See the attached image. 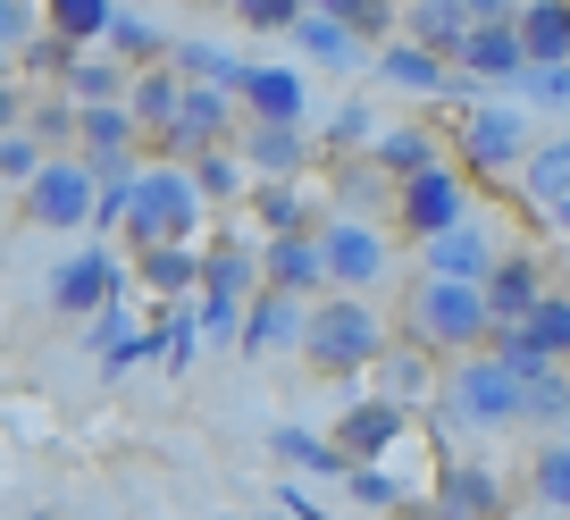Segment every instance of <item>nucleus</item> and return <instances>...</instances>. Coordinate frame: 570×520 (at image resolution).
I'll return each instance as SVG.
<instances>
[{"mask_svg": "<svg viewBox=\"0 0 570 520\" xmlns=\"http://www.w3.org/2000/svg\"><path fill=\"white\" fill-rule=\"evenodd\" d=\"M303 361L320 377H361L386 361V327H377L370 294H320L303 320Z\"/></svg>", "mask_w": 570, "mask_h": 520, "instance_id": "nucleus-1", "label": "nucleus"}, {"mask_svg": "<svg viewBox=\"0 0 570 520\" xmlns=\"http://www.w3.org/2000/svg\"><path fill=\"white\" fill-rule=\"evenodd\" d=\"M487 327H495V311H487L479 286H453V277H420V294H411V344L420 353H487Z\"/></svg>", "mask_w": 570, "mask_h": 520, "instance_id": "nucleus-2", "label": "nucleus"}, {"mask_svg": "<svg viewBox=\"0 0 570 520\" xmlns=\"http://www.w3.org/2000/svg\"><path fill=\"white\" fill-rule=\"evenodd\" d=\"M194 218H202V194H194V168H135V202H126V244L151 252V244H194Z\"/></svg>", "mask_w": 570, "mask_h": 520, "instance_id": "nucleus-3", "label": "nucleus"}, {"mask_svg": "<svg viewBox=\"0 0 570 520\" xmlns=\"http://www.w3.org/2000/svg\"><path fill=\"white\" fill-rule=\"evenodd\" d=\"M520 403H529V377L503 370L495 353H462L445 377V412L462 429H520Z\"/></svg>", "mask_w": 570, "mask_h": 520, "instance_id": "nucleus-4", "label": "nucleus"}, {"mask_svg": "<svg viewBox=\"0 0 570 520\" xmlns=\"http://www.w3.org/2000/svg\"><path fill=\"white\" fill-rule=\"evenodd\" d=\"M320 252H327V286H336V294H370L377 277L394 269V252H386V227H370L361 210L327 218V227H320Z\"/></svg>", "mask_w": 570, "mask_h": 520, "instance_id": "nucleus-5", "label": "nucleus"}, {"mask_svg": "<svg viewBox=\"0 0 570 520\" xmlns=\"http://www.w3.org/2000/svg\"><path fill=\"white\" fill-rule=\"evenodd\" d=\"M529 126H537V118H529L520 101H479V109L462 118V160L479 168V177H503V168H520V160L537 151Z\"/></svg>", "mask_w": 570, "mask_h": 520, "instance_id": "nucleus-6", "label": "nucleus"}, {"mask_svg": "<svg viewBox=\"0 0 570 520\" xmlns=\"http://www.w3.org/2000/svg\"><path fill=\"white\" fill-rule=\"evenodd\" d=\"M92 202H101V177L85 160H42L35 185H26V218L35 227H92Z\"/></svg>", "mask_w": 570, "mask_h": 520, "instance_id": "nucleus-7", "label": "nucleus"}, {"mask_svg": "<svg viewBox=\"0 0 570 520\" xmlns=\"http://www.w3.org/2000/svg\"><path fill=\"white\" fill-rule=\"evenodd\" d=\"M394 218H403V227L420 235V244H428V235H445V227H462V218H470L462 168H445V160H436V168H420L411 185H394Z\"/></svg>", "mask_w": 570, "mask_h": 520, "instance_id": "nucleus-8", "label": "nucleus"}, {"mask_svg": "<svg viewBox=\"0 0 570 520\" xmlns=\"http://www.w3.org/2000/svg\"><path fill=\"white\" fill-rule=\"evenodd\" d=\"M51 311H68V320H101L109 303H118V252H68V261H59L51 269Z\"/></svg>", "mask_w": 570, "mask_h": 520, "instance_id": "nucleus-9", "label": "nucleus"}, {"mask_svg": "<svg viewBox=\"0 0 570 520\" xmlns=\"http://www.w3.org/2000/svg\"><path fill=\"white\" fill-rule=\"evenodd\" d=\"M428 520H503V479L487 462H436Z\"/></svg>", "mask_w": 570, "mask_h": 520, "instance_id": "nucleus-10", "label": "nucleus"}, {"mask_svg": "<svg viewBox=\"0 0 570 520\" xmlns=\"http://www.w3.org/2000/svg\"><path fill=\"white\" fill-rule=\"evenodd\" d=\"M235 101H244V118H252V126H303V118H311V85H303V68H261V59H252L244 85H235Z\"/></svg>", "mask_w": 570, "mask_h": 520, "instance_id": "nucleus-11", "label": "nucleus"}, {"mask_svg": "<svg viewBox=\"0 0 570 520\" xmlns=\"http://www.w3.org/2000/svg\"><path fill=\"white\" fill-rule=\"evenodd\" d=\"M428 277H453V286H487V269L503 261V244L479 227V218H462V227H445V235H428Z\"/></svg>", "mask_w": 570, "mask_h": 520, "instance_id": "nucleus-12", "label": "nucleus"}, {"mask_svg": "<svg viewBox=\"0 0 570 520\" xmlns=\"http://www.w3.org/2000/svg\"><path fill=\"white\" fill-rule=\"evenodd\" d=\"M370 76L377 85H403V92H428V101H445V92H462V68H453V59H436L428 51V42H386V51L370 59Z\"/></svg>", "mask_w": 570, "mask_h": 520, "instance_id": "nucleus-13", "label": "nucleus"}, {"mask_svg": "<svg viewBox=\"0 0 570 520\" xmlns=\"http://www.w3.org/2000/svg\"><path fill=\"white\" fill-rule=\"evenodd\" d=\"M303 320H311L303 294L261 286V294L244 303V327H235V344H244V353H285V344H303Z\"/></svg>", "mask_w": 570, "mask_h": 520, "instance_id": "nucleus-14", "label": "nucleus"}, {"mask_svg": "<svg viewBox=\"0 0 570 520\" xmlns=\"http://www.w3.org/2000/svg\"><path fill=\"white\" fill-rule=\"evenodd\" d=\"M453 68H462L470 85H520V76H529L520 26H512V18H503V26H470V35H462V51H453Z\"/></svg>", "mask_w": 570, "mask_h": 520, "instance_id": "nucleus-15", "label": "nucleus"}, {"mask_svg": "<svg viewBox=\"0 0 570 520\" xmlns=\"http://www.w3.org/2000/svg\"><path fill=\"white\" fill-rule=\"evenodd\" d=\"M261 277H268V286H285V294H303V303H320V294H327V252H320V227H303V235H268Z\"/></svg>", "mask_w": 570, "mask_h": 520, "instance_id": "nucleus-16", "label": "nucleus"}, {"mask_svg": "<svg viewBox=\"0 0 570 520\" xmlns=\"http://www.w3.org/2000/svg\"><path fill=\"white\" fill-rule=\"evenodd\" d=\"M479 294H487V311H495V327H512V320H529L553 286H546V269H537V252H503Z\"/></svg>", "mask_w": 570, "mask_h": 520, "instance_id": "nucleus-17", "label": "nucleus"}, {"mask_svg": "<svg viewBox=\"0 0 570 520\" xmlns=\"http://www.w3.org/2000/svg\"><path fill=\"white\" fill-rule=\"evenodd\" d=\"M327 436H336L344 462H377V453L403 436V403H394V395H370V403H353V412H344Z\"/></svg>", "mask_w": 570, "mask_h": 520, "instance_id": "nucleus-18", "label": "nucleus"}, {"mask_svg": "<svg viewBox=\"0 0 570 520\" xmlns=\"http://www.w3.org/2000/svg\"><path fill=\"white\" fill-rule=\"evenodd\" d=\"M235 151H244V168H261V177H303L311 135H303V126H244Z\"/></svg>", "mask_w": 570, "mask_h": 520, "instance_id": "nucleus-19", "label": "nucleus"}, {"mask_svg": "<svg viewBox=\"0 0 570 520\" xmlns=\"http://www.w3.org/2000/svg\"><path fill=\"white\" fill-rule=\"evenodd\" d=\"M512 26H520L529 68H570V9H562V0H529Z\"/></svg>", "mask_w": 570, "mask_h": 520, "instance_id": "nucleus-20", "label": "nucleus"}, {"mask_svg": "<svg viewBox=\"0 0 570 520\" xmlns=\"http://www.w3.org/2000/svg\"><path fill=\"white\" fill-rule=\"evenodd\" d=\"M126 109H135L142 135H168V126H177V109H185V76H177V68H135Z\"/></svg>", "mask_w": 570, "mask_h": 520, "instance_id": "nucleus-21", "label": "nucleus"}, {"mask_svg": "<svg viewBox=\"0 0 570 520\" xmlns=\"http://www.w3.org/2000/svg\"><path fill=\"white\" fill-rule=\"evenodd\" d=\"M370 168L386 185H411L420 168H436V135H428V126H386V135L370 144Z\"/></svg>", "mask_w": 570, "mask_h": 520, "instance_id": "nucleus-22", "label": "nucleus"}, {"mask_svg": "<svg viewBox=\"0 0 570 520\" xmlns=\"http://www.w3.org/2000/svg\"><path fill=\"white\" fill-rule=\"evenodd\" d=\"M294 42H303V59H320V68H361V59H370V42H361L344 18H320V9L294 18Z\"/></svg>", "mask_w": 570, "mask_h": 520, "instance_id": "nucleus-23", "label": "nucleus"}, {"mask_svg": "<svg viewBox=\"0 0 570 520\" xmlns=\"http://www.w3.org/2000/svg\"><path fill=\"white\" fill-rule=\"evenodd\" d=\"M135 277L151 294H194L202 286V252L194 244H151V252H135Z\"/></svg>", "mask_w": 570, "mask_h": 520, "instance_id": "nucleus-24", "label": "nucleus"}, {"mask_svg": "<svg viewBox=\"0 0 570 520\" xmlns=\"http://www.w3.org/2000/svg\"><path fill=\"white\" fill-rule=\"evenodd\" d=\"M268 277H261V261H252V244H218L210 261H202V294H227V303H252Z\"/></svg>", "mask_w": 570, "mask_h": 520, "instance_id": "nucleus-25", "label": "nucleus"}, {"mask_svg": "<svg viewBox=\"0 0 570 520\" xmlns=\"http://www.w3.org/2000/svg\"><path fill=\"white\" fill-rule=\"evenodd\" d=\"M411 42H428V51H436V59H453V51H462V35H470V9H462V0H411Z\"/></svg>", "mask_w": 570, "mask_h": 520, "instance_id": "nucleus-26", "label": "nucleus"}, {"mask_svg": "<svg viewBox=\"0 0 570 520\" xmlns=\"http://www.w3.org/2000/svg\"><path fill=\"white\" fill-rule=\"evenodd\" d=\"M42 18H51V35H68L76 51H92V42H109V26H118V0H42Z\"/></svg>", "mask_w": 570, "mask_h": 520, "instance_id": "nucleus-27", "label": "nucleus"}, {"mask_svg": "<svg viewBox=\"0 0 570 520\" xmlns=\"http://www.w3.org/2000/svg\"><path fill=\"white\" fill-rule=\"evenodd\" d=\"M268 453H277V462H294V470H311V479H344V453H336V436H320V429H277L268 436Z\"/></svg>", "mask_w": 570, "mask_h": 520, "instance_id": "nucleus-28", "label": "nucleus"}, {"mask_svg": "<svg viewBox=\"0 0 570 520\" xmlns=\"http://www.w3.org/2000/svg\"><path fill=\"white\" fill-rule=\"evenodd\" d=\"M529 496L546 503V512H570V429L529 453Z\"/></svg>", "mask_w": 570, "mask_h": 520, "instance_id": "nucleus-29", "label": "nucleus"}, {"mask_svg": "<svg viewBox=\"0 0 570 520\" xmlns=\"http://www.w3.org/2000/svg\"><path fill=\"white\" fill-rule=\"evenodd\" d=\"M520 185H529L537 202H570V135H553V144H537L529 160H520Z\"/></svg>", "mask_w": 570, "mask_h": 520, "instance_id": "nucleus-30", "label": "nucleus"}, {"mask_svg": "<svg viewBox=\"0 0 570 520\" xmlns=\"http://www.w3.org/2000/svg\"><path fill=\"white\" fill-rule=\"evenodd\" d=\"M244 68L252 59H235L227 42H177V76H202V85H218V92L244 85Z\"/></svg>", "mask_w": 570, "mask_h": 520, "instance_id": "nucleus-31", "label": "nucleus"}, {"mask_svg": "<svg viewBox=\"0 0 570 520\" xmlns=\"http://www.w3.org/2000/svg\"><path fill=\"white\" fill-rule=\"evenodd\" d=\"M126 85H135V68H126V59H76V68H68V92H76V101H126Z\"/></svg>", "mask_w": 570, "mask_h": 520, "instance_id": "nucleus-32", "label": "nucleus"}, {"mask_svg": "<svg viewBox=\"0 0 570 520\" xmlns=\"http://www.w3.org/2000/svg\"><path fill=\"white\" fill-rule=\"evenodd\" d=\"M252 210H261L268 235H303V177H261Z\"/></svg>", "mask_w": 570, "mask_h": 520, "instance_id": "nucleus-33", "label": "nucleus"}, {"mask_svg": "<svg viewBox=\"0 0 570 520\" xmlns=\"http://www.w3.org/2000/svg\"><path fill=\"white\" fill-rule=\"evenodd\" d=\"M101 51H109V59H126V68H151V59L168 51V35H160L151 18H126V9H118V26H109Z\"/></svg>", "mask_w": 570, "mask_h": 520, "instance_id": "nucleus-34", "label": "nucleus"}, {"mask_svg": "<svg viewBox=\"0 0 570 520\" xmlns=\"http://www.w3.org/2000/svg\"><path fill=\"white\" fill-rule=\"evenodd\" d=\"M18 59H26V76H42V85H68V68H76L85 51H76L68 35H51V26H42V35H26Z\"/></svg>", "mask_w": 570, "mask_h": 520, "instance_id": "nucleus-35", "label": "nucleus"}, {"mask_svg": "<svg viewBox=\"0 0 570 520\" xmlns=\"http://www.w3.org/2000/svg\"><path fill=\"white\" fill-rule=\"evenodd\" d=\"M235 185H244V151H235V144H218V151L194 160V194L202 202H235Z\"/></svg>", "mask_w": 570, "mask_h": 520, "instance_id": "nucleus-36", "label": "nucleus"}, {"mask_svg": "<svg viewBox=\"0 0 570 520\" xmlns=\"http://www.w3.org/2000/svg\"><path fill=\"white\" fill-rule=\"evenodd\" d=\"M520 327L537 336V353H553V361L570 370V294H546V303H537V311H529Z\"/></svg>", "mask_w": 570, "mask_h": 520, "instance_id": "nucleus-37", "label": "nucleus"}, {"mask_svg": "<svg viewBox=\"0 0 570 520\" xmlns=\"http://www.w3.org/2000/svg\"><path fill=\"white\" fill-rule=\"evenodd\" d=\"M235 18H244L252 35H294V18H303V0H235Z\"/></svg>", "mask_w": 570, "mask_h": 520, "instance_id": "nucleus-38", "label": "nucleus"}, {"mask_svg": "<svg viewBox=\"0 0 570 520\" xmlns=\"http://www.w3.org/2000/svg\"><path fill=\"white\" fill-rule=\"evenodd\" d=\"M327 144H336V151H370V144H377L370 101H344V109H336V126H327Z\"/></svg>", "mask_w": 570, "mask_h": 520, "instance_id": "nucleus-39", "label": "nucleus"}, {"mask_svg": "<svg viewBox=\"0 0 570 520\" xmlns=\"http://www.w3.org/2000/svg\"><path fill=\"white\" fill-rule=\"evenodd\" d=\"M344 487H353V503H370V512H394V503H403V487H394L386 470H370V462L344 470Z\"/></svg>", "mask_w": 570, "mask_h": 520, "instance_id": "nucleus-40", "label": "nucleus"}, {"mask_svg": "<svg viewBox=\"0 0 570 520\" xmlns=\"http://www.w3.org/2000/svg\"><path fill=\"white\" fill-rule=\"evenodd\" d=\"M35 168H42V144L26 135V126H18V135H0V177H9V185H35Z\"/></svg>", "mask_w": 570, "mask_h": 520, "instance_id": "nucleus-41", "label": "nucleus"}, {"mask_svg": "<svg viewBox=\"0 0 570 520\" xmlns=\"http://www.w3.org/2000/svg\"><path fill=\"white\" fill-rule=\"evenodd\" d=\"M520 92L546 101V109H570V68H529V76H520Z\"/></svg>", "mask_w": 570, "mask_h": 520, "instance_id": "nucleus-42", "label": "nucleus"}, {"mask_svg": "<svg viewBox=\"0 0 570 520\" xmlns=\"http://www.w3.org/2000/svg\"><path fill=\"white\" fill-rule=\"evenodd\" d=\"M428 361H436V353H420V344H411V353L394 361V403H411V395H420V377H428Z\"/></svg>", "mask_w": 570, "mask_h": 520, "instance_id": "nucleus-43", "label": "nucleus"}, {"mask_svg": "<svg viewBox=\"0 0 570 520\" xmlns=\"http://www.w3.org/2000/svg\"><path fill=\"white\" fill-rule=\"evenodd\" d=\"M9 35H35V9H26V0H0V51H9Z\"/></svg>", "mask_w": 570, "mask_h": 520, "instance_id": "nucleus-44", "label": "nucleus"}, {"mask_svg": "<svg viewBox=\"0 0 570 520\" xmlns=\"http://www.w3.org/2000/svg\"><path fill=\"white\" fill-rule=\"evenodd\" d=\"M470 9V26H503V18H520V0H462Z\"/></svg>", "mask_w": 570, "mask_h": 520, "instance_id": "nucleus-45", "label": "nucleus"}, {"mask_svg": "<svg viewBox=\"0 0 570 520\" xmlns=\"http://www.w3.org/2000/svg\"><path fill=\"white\" fill-rule=\"evenodd\" d=\"M18 101L26 92H18V76H9V85H0V135H18Z\"/></svg>", "mask_w": 570, "mask_h": 520, "instance_id": "nucleus-46", "label": "nucleus"}, {"mask_svg": "<svg viewBox=\"0 0 570 520\" xmlns=\"http://www.w3.org/2000/svg\"><path fill=\"white\" fill-rule=\"evenodd\" d=\"M553 227H562V235H570V202H553Z\"/></svg>", "mask_w": 570, "mask_h": 520, "instance_id": "nucleus-47", "label": "nucleus"}, {"mask_svg": "<svg viewBox=\"0 0 570 520\" xmlns=\"http://www.w3.org/2000/svg\"><path fill=\"white\" fill-rule=\"evenodd\" d=\"M520 520H570V512H546V503H537V512H520Z\"/></svg>", "mask_w": 570, "mask_h": 520, "instance_id": "nucleus-48", "label": "nucleus"}, {"mask_svg": "<svg viewBox=\"0 0 570 520\" xmlns=\"http://www.w3.org/2000/svg\"><path fill=\"white\" fill-rule=\"evenodd\" d=\"M9 68H18V59H9V51H0V85H9Z\"/></svg>", "mask_w": 570, "mask_h": 520, "instance_id": "nucleus-49", "label": "nucleus"}, {"mask_svg": "<svg viewBox=\"0 0 570 520\" xmlns=\"http://www.w3.org/2000/svg\"><path fill=\"white\" fill-rule=\"evenodd\" d=\"M520 9H529V0H520Z\"/></svg>", "mask_w": 570, "mask_h": 520, "instance_id": "nucleus-50", "label": "nucleus"}, {"mask_svg": "<svg viewBox=\"0 0 570 520\" xmlns=\"http://www.w3.org/2000/svg\"><path fill=\"white\" fill-rule=\"evenodd\" d=\"M562 9H570V0H562Z\"/></svg>", "mask_w": 570, "mask_h": 520, "instance_id": "nucleus-51", "label": "nucleus"}]
</instances>
